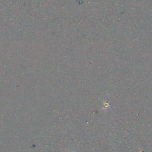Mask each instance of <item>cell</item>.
I'll list each match as a JSON object with an SVG mask.
<instances>
[{"instance_id":"6da1fadb","label":"cell","mask_w":152,"mask_h":152,"mask_svg":"<svg viewBox=\"0 0 152 152\" xmlns=\"http://www.w3.org/2000/svg\"><path fill=\"white\" fill-rule=\"evenodd\" d=\"M108 108H110L111 109V108H110V106L109 105V103L108 102H106V103H104V105H103V109H107Z\"/></svg>"}]
</instances>
